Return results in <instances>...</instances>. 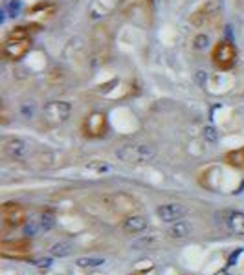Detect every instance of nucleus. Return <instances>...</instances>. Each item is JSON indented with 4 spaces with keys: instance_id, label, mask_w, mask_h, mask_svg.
<instances>
[{
    "instance_id": "nucleus-1",
    "label": "nucleus",
    "mask_w": 244,
    "mask_h": 275,
    "mask_svg": "<svg viewBox=\"0 0 244 275\" xmlns=\"http://www.w3.org/2000/svg\"><path fill=\"white\" fill-rule=\"evenodd\" d=\"M33 28H39V24L17 26L8 33L2 44V57L6 61H20L31 50V31H35Z\"/></svg>"
},
{
    "instance_id": "nucleus-2",
    "label": "nucleus",
    "mask_w": 244,
    "mask_h": 275,
    "mask_svg": "<svg viewBox=\"0 0 244 275\" xmlns=\"http://www.w3.org/2000/svg\"><path fill=\"white\" fill-rule=\"evenodd\" d=\"M116 156L127 165H145L153 162L156 152L151 145L145 143H125L116 150Z\"/></svg>"
},
{
    "instance_id": "nucleus-3",
    "label": "nucleus",
    "mask_w": 244,
    "mask_h": 275,
    "mask_svg": "<svg viewBox=\"0 0 244 275\" xmlns=\"http://www.w3.org/2000/svg\"><path fill=\"white\" fill-rule=\"evenodd\" d=\"M211 59L219 70H231L235 66V61H237V50L230 41H219L213 46Z\"/></svg>"
},
{
    "instance_id": "nucleus-4",
    "label": "nucleus",
    "mask_w": 244,
    "mask_h": 275,
    "mask_svg": "<svg viewBox=\"0 0 244 275\" xmlns=\"http://www.w3.org/2000/svg\"><path fill=\"white\" fill-rule=\"evenodd\" d=\"M43 114H44V121H46L50 127H57L70 117V114H72V105L68 101H50L48 105L44 106Z\"/></svg>"
},
{
    "instance_id": "nucleus-5",
    "label": "nucleus",
    "mask_w": 244,
    "mask_h": 275,
    "mask_svg": "<svg viewBox=\"0 0 244 275\" xmlns=\"http://www.w3.org/2000/svg\"><path fill=\"white\" fill-rule=\"evenodd\" d=\"M107 129H109V123L103 112H90L83 120V134L88 138H103L107 134Z\"/></svg>"
},
{
    "instance_id": "nucleus-6",
    "label": "nucleus",
    "mask_w": 244,
    "mask_h": 275,
    "mask_svg": "<svg viewBox=\"0 0 244 275\" xmlns=\"http://www.w3.org/2000/svg\"><path fill=\"white\" fill-rule=\"evenodd\" d=\"M29 152V145L24 140H19V138H11L4 143V154L10 160L15 162H20V160L28 158Z\"/></svg>"
},
{
    "instance_id": "nucleus-7",
    "label": "nucleus",
    "mask_w": 244,
    "mask_h": 275,
    "mask_svg": "<svg viewBox=\"0 0 244 275\" xmlns=\"http://www.w3.org/2000/svg\"><path fill=\"white\" fill-rule=\"evenodd\" d=\"M156 213H158V217L163 222H178L187 215V209L182 204H163Z\"/></svg>"
},
{
    "instance_id": "nucleus-8",
    "label": "nucleus",
    "mask_w": 244,
    "mask_h": 275,
    "mask_svg": "<svg viewBox=\"0 0 244 275\" xmlns=\"http://www.w3.org/2000/svg\"><path fill=\"white\" fill-rule=\"evenodd\" d=\"M55 11H57V6L53 4V2L44 0V2H39V4H35V6L29 8L28 17L31 20H48L50 17H53Z\"/></svg>"
},
{
    "instance_id": "nucleus-9",
    "label": "nucleus",
    "mask_w": 244,
    "mask_h": 275,
    "mask_svg": "<svg viewBox=\"0 0 244 275\" xmlns=\"http://www.w3.org/2000/svg\"><path fill=\"white\" fill-rule=\"evenodd\" d=\"M2 215H4V220L10 226H19V224L24 222V209L20 208L19 204H4L2 208Z\"/></svg>"
},
{
    "instance_id": "nucleus-10",
    "label": "nucleus",
    "mask_w": 244,
    "mask_h": 275,
    "mask_svg": "<svg viewBox=\"0 0 244 275\" xmlns=\"http://www.w3.org/2000/svg\"><path fill=\"white\" fill-rule=\"evenodd\" d=\"M224 224L235 235H244V213H239V211L226 213Z\"/></svg>"
},
{
    "instance_id": "nucleus-11",
    "label": "nucleus",
    "mask_w": 244,
    "mask_h": 275,
    "mask_svg": "<svg viewBox=\"0 0 244 275\" xmlns=\"http://www.w3.org/2000/svg\"><path fill=\"white\" fill-rule=\"evenodd\" d=\"M123 229L127 233H140L147 229V218L142 215H130L123 220Z\"/></svg>"
},
{
    "instance_id": "nucleus-12",
    "label": "nucleus",
    "mask_w": 244,
    "mask_h": 275,
    "mask_svg": "<svg viewBox=\"0 0 244 275\" xmlns=\"http://www.w3.org/2000/svg\"><path fill=\"white\" fill-rule=\"evenodd\" d=\"M160 246V237L158 235H145L142 239L132 241L130 248L132 250H156Z\"/></svg>"
},
{
    "instance_id": "nucleus-13",
    "label": "nucleus",
    "mask_w": 244,
    "mask_h": 275,
    "mask_svg": "<svg viewBox=\"0 0 244 275\" xmlns=\"http://www.w3.org/2000/svg\"><path fill=\"white\" fill-rule=\"evenodd\" d=\"M226 162L231 165V167H237V169H244V147L240 149H235L231 152L226 154Z\"/></svg>"
},
{
    "instance_id": "nucleus-14",
    "label": "nucleus",
    "mask_w": 244,
    "mask_h": 275,
    "mask_svg": "<svg viewBox=\"0 0 244 275\" xmlns=\"http://www.w3.org/2000/svg\"><path fill=\"white\" fill-rule=\"evenodd\" d=\"M189 235V226H187L186 222H175L171 227H169V237L171 239H177V241H180V239H186V237Z\"/></svg>"
},
{
    "instance_id": "nucleus-15",
    "label": "nucleus",
    "mask_w": 244,
    "mask_h": 275,
    "mask_svg": "<svg viewBox=\"0 0 244 275\" xmlns=\"http://www.w3.org/2000/svg\"><path fill=\"white\" fill-rule=\"evenodd\" d=\"M76 264L81 266V268H97V266L105 264V259H96V257H81V259H77Z\"/></svg>"
},
{
    "instance_id": "nucleus-16",
    "label": "nucleus",
    "mask_w": 244,
    "mask_h": 275,
    "mask_svg": "<svg viewBox=\"0 0 244 275\" xmlns=\"http://www.w3.org/2000/svg\"><path fill=\"white\" fill-rule=\"evenodd\" d=\"M70 250H72V246L68 244V242H59V244H53L52 248V255L55 257H64L70 253Z\"/></svg>"
},
{
    "instance_id": "nucleus-17",
    "label": "nucleus",
    "mask_w": 244,
    "mask_h": 275,
    "mask_svg": "<svg viewBox=\"0 0 244 275\" xmlns=\"http://www.w3.org/2000/svg\"><path fill=\"white\" fill-rule=\"evenodd\" d=\"M217 138H219V136H217V131L213 129V127H206V129H204V140H206V141H210V143H215Z\"/></svg>"
},
{
    "instance_id": "nucleus-18",
    "label": "nucleus",
    "mask_w": 244,
    "mask_h": 275,
    "mask_svg": "<svg viewBox=\"0 0 244 275\" xmlns=\"http://www.w3.org/2000/svg\"><path fill=\"white\" fill-rule=\"evenodd\" d=\"M41 227H43V229L53 227V218L50 217V215H43V217H41Z\"/></svg>"
},
{
    "instance_id": "nucleus-19",
    "label": "nucleus",
    "mask_w": 244,
    "mask_h": 275,
    "mask_svg": "<svg viewBox=\"0 0 244 275\" xmlns=\"http://www.w3.org/2000/svg\"><path fill=\"white\" fill-rule=\"evenodd\" d=\"M239 255H240V250H237V253H233V255L230 257V262H228V264H230V266L233 264V262L237 261V257H239Z\"/></svg>"
},
{
    "instance_id": "nucleus-20",
    "label": "nucleus",
    "mask_w": 244,
    "mask_h": 275,
    "mask_svg": "<svg viewBox=\"0 0 244 275\" xmlns=\"http://www.w3.org/2000/svg\"><path fill=\"white\" fill-rule=\"evenodd\" d=\"M50 264H52V261H50V259H44V261L37 262V266H50Z\"/></svg>"
},
{
    "instance_id": "nucleus-21",
    "label": "nucleus",
    "mask_w": 244,
    "mask_h": 275,
    "mask_svg": "<svg viewBox=\"0 0 244 275\" xmlns=\"http://www.w3.org/2000/svg\"><path fill=\"white\" fill-rule=\"evenodd\" d=\"M215 275H228L226 271H219V273H215Z\"/></svg>"
}]
</instances>
